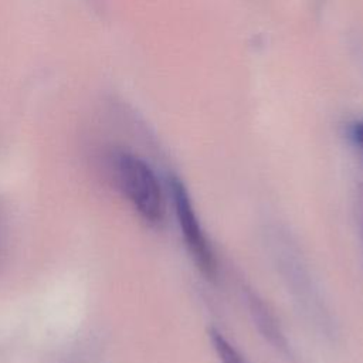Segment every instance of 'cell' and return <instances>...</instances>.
Listing matches in <instances>:
<instances>
[{
	"instance_id": "6da1fadb",
	"label": "cell",
	"mask_w": 363,
	"mask_h": 363,
	"mask_svg": "<svg viewBox=\"0 0 363 363\" xmlns=\"http://www.w3.org/2000/svg\"><path fill=\"white\" fill-rule=\"evenodd\" d=\"M119 189L136 213L150 225H159L164 217V200L160 183L152 167L139 156L118 152L112 159Z\"/></svg>"
},
{
	"instance_id": "7a4b0ae2",
	"label": "cell",
	"mask_w": 363,
	"mask_h": 363,
	"mask_svg": "<svg viewBox=\"0 0 363 363\" xmlns=\"http://www.w3.org/2000/svg\"><path fill=\"white\" fill-rule=\"evenodd\" d=\"M170 193L186 247L201 274L208 279H213L217 275L214 252L196 216L189 191L183 182L176 176L170 177Z\"/></svg>"
},
{
	"instance_id": "3957f363",
	"label": "cell",
	"mask_w": 363,
	"mask_h": 363,
	"mask_svg": "<svg viewBox=\"0 0 363 363\" xmlns=\"http://www.w3.org/2000/svg\"><path fill=\"white\" fill-rule=\"evenodd\" d=\"M247 301L251 311V315L254 316V320L261 330V333L268 339L269 343H272L275 347L285 349L286 343L284 339L282 332L279 330V326L272 316V313L268 311L265 303L251 291L247 292Z\"/></svg>"
},
{
	"instance_id": "277c9868",
	"label": "cell",
	"mask_w": 363,
	"mask_h": 363,
	"mask_svg": "<svg viewBox=\"0 0 363 363\" xmlns=\"http://www.w3.org/2000/svg\"><path fill=\"white\" fill-rule=\"evenodd\" d=\"M210 339L221 363H247L238 350L217 329H210Z\"/></svg>"
},
{
	"instance_id": "5b68a950",
	"label": "cell",
	"mask_w": 363,
	"mask_h": 363,
	"mask_svg": "<svg viewBox=\"0 0 363 363\" xmlns=\"http://www.w3.org/2000/svg\"><path fill=\"white\" fill-rule=\"evenodd\" d=\"M347 133H349L350 140H352L356 146H359V147L363 149V119L353 122V123L349 126Z\"/></svg>"
},
{
	"instance_id": "8992f818",
	"label": "cell",
	"mask_w": 363,
	"mask_h": 363,
	"mask_svg": "<svg viewBox=\"0 0 363 363\" xmlns=\"http://www.w3.org/2000/svg\"><path fill=\"white\" fill-rule=\"evenodd\" d=\"M359 217H360V227H362V235H363V193L360 194V200H359Z\"/></svg>"
}]
</instances>
